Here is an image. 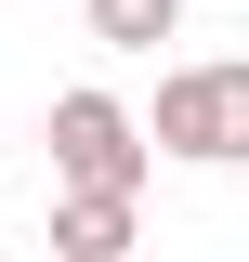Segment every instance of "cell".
<instances>
[{
  "label": "cell",
  "mask_w": 249,
  "mask_h": 262,
  "mask_svg": "<svg viewBox=\"0 0 249 262\" xmlns=\"http://www.w3.org/2000/svg\"><path fill=\"white\" fill-rule=\"evenodd\" d=\"M79 27L105 53H157V39H184V0H79Z\"/></svg>",
  "instance_id": "obj_4"
},
{
  "label": "cell",
  "mask_w": 249,
  "mask_h": 262,
  "mask_svg": "<svg viewBox=\"0 0 249 262\" xmlns=\"http://www.w3.org/2000/svg\"><path fill=\"white\" fill-rule=\"evenodd\" d=\"M39 144H53V184H118V196L157 184V131L131 118L118 92H92V79L53 92V131H39Z\"/></svg>",
  "instance_id": "obj_2"
},
{
  "label": "cell",
  "mask_w": 249,
  "mask_h": 262,
  "mask_svg": "<svg viewBox=\"0 0 249 262\" xmlns=\"http://www.w3.org/2000/svg\"><path fill=\"white\" fill-rule=\"evenodd\" d=\"M157 131V158H184V170H249V53H210V66H171L144 105Z\"/></svg>",
  "instance_id": "obj_1"
},
{
  "label": "cell",
  "mask_w": 249,
  "mask_h": 262,
  "mask_svg": "<svg viewBox=\"0 0 249 262\" xmlns=\"http://www.w3.org/2000/svg\"><path fill=\"white\" fill-rule=\"evenodd\" d=\"M144 236V196L118 184H53V262H131Z\"/></svg>",
  "instance_id": "obj_3"
}]
</instances>
